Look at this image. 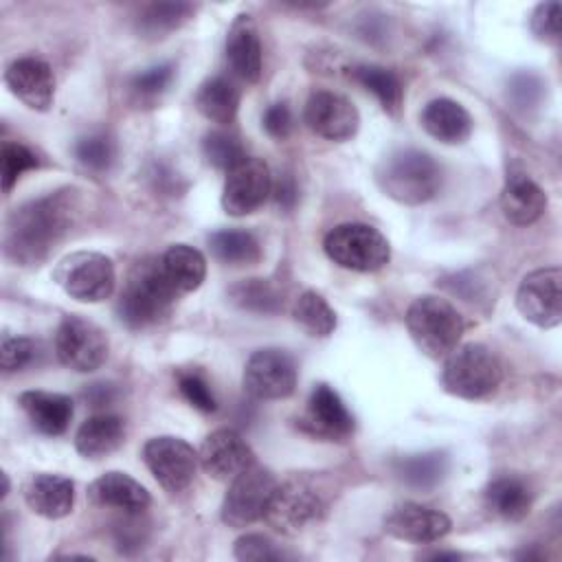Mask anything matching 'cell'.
Masks as SVG:
<instances>
[{"label": "cell", "mask_w": 562, "mask_h": 562, "mask_svg": "<svg viewBox=\"0 0 562 562\" xmlns=\"http://www.w3.org/2000/svg\"><path fill=\"white\" fill-rule=\"evenodd\" d=\"M83 213L77 187H61L11 211L4 226V255L20 266L42 263Z\"/></svg>", "instance_id": "1"}, {"label": "cell", "mask_w": 562, "mask_h": 562, "mask_svg": "<svg viewBox=\"0 0 562 562\" xmlns=\"http://www.w3.org/2000/svg\"><path fill=\"white\" fill-rule=\"evenodd\" d=\"M180 294L162 272L160 257L138 259L116 299L119 321L127 329H147L169 318Z\"/></svg>", "instance_id": "2"}, {"label": "cell", "mask_w": 562, "mask_h": 562, "mask_svg": "<svg viewBox=\"0 0 562 562\" xmlns=\"http://www.w3.org/2000/svg\"><path fill=\"white\" fill-rule=\"evenodd\" d=\"M380 189L400 204H424L432 200L443 182V171L439 162L413 147L395 149L382 158L375 171Z\"/></svg>", "instance_id": "3"}, {"label": "cell", "mask_w": 562, "mask_h": 562, "mask_svg": "<svg viewBox=\"0 0 562 562\" xmlns=\"http://www.w3.org/2000/svg\"><path fill=\"white\" fill-rule=\"evenodd\" d=\"M406 329L417 349L428 358H446L461 340L465 323L457 307L435 294L417 296L404 316Z\"/></svg>", "instance_id": "4"}, {"label": "cell", "mask_w": 562, "mask_h": 562, "mask_svg": "<svg viewBox=\"0 0 562 562\" xmlns=\"http://www.w3.org/2000/svg\"><path fill=\"white\" fill-rule=\"evenodd\" d=\"M501 382L503 364L498 356L481 342L457 345L446 356L441 384L454 397L485 400L496 393Z\"/></svg>", "instance_id": "5"}, {"label": "cell", "mask_w": 562, "mask_h": 562, "mask_svg": "<svg viewBox=\"0 0 562 562\" xmlns=\"http://www.w3.org/2000/svg\"><path fill=\"white\" fill-rule=\"evenodd\" d=\"M323 248L334 263L353 272H375L391 259L386 237L378 228L360 222L334 226L325 235Z\"/></svg>", "instance_id": "6"}, {"label": "cell", "mask_w": 562, "mask_h": 562, "mask_svg": "<svg viewBox=\"0 0 562 562\" xmlns=\"http://www.w3.org/2000/svg\"><path fill=\"white\" fill-rule=\"evenodd\" d=\"M53 281L70 296L83 303L105 301L114 292L116 272L110 257L94 250H77L59 259Z\"/></svg>", "instance_id": "7"}, {"label": "cell", "mask_w": 562, "mask_h": 562, "mask_svg": "<svg viewBox=\"0 0 562 562\" xmlns=\"http://www.w3.org/2000/svg\"><path fill=\"white\" fill-rule=\"evenodd\" d=\"M327 503L307 479H290L277 483L263 509V520L279 533L294 536L310 522L325 516Z\"/></svg>", "instance_id": "8"}, {"label": "cell", "mask_w": 562, "mask_h": 562, "mask_svg": "<svg viewBox=\"0 0 562 562\" xmlns=\"http://www.w3.org/2000/svg\"><path fill=\"white\" fill-rule=\"evenodd\" d=\"M108 349H110V342L105 331L97 323L79 314L66 316L57 325V331H55L57 360L77 373L97 371L108 360Z\"/></svg>", "instance_id": "9"}, {"label": "cell", "mask_w": 562, "mask_h": 562, "mask_svg": "<svg viewBox=\"0 0 562 562\" xmlns=\"http://www.w3.org/2000/svg\"><path fill=\"white\" fill-rule=\"evenodd\" d=\"M277 483L279 481L274 479V474L270 470H266L257 463L246 468L228 485V492L220 507L222 522L233 529H241V527H248V525L257 522L259 518H263V509H266L268 498L274 492Z\"/></svg>", "instance_id": "10"}, {"label": "cell", "mask_w": 562, "mask_h": 562, "mask_svg": "<svg viewBox=\"0 0 562 562\" xmlns=\"http://www.w3.org/2000/svg\"><path fill=\"white\" fill-rule=\"evenodd\" d=\"M143 461L162 490L184 492L198 472V452L180 437L160 435L143 446Z\"/></svg>", "instance_id": "11"}, {"label": "cell", "mask_w": 562, "mask_h": 562, "mask_svg": "<svg viewBox=\"0 0 562 562\" xmlns=\"http://www.w3.org/2000/svg\"><path fill=\"white\" fill-rule=\"evenodd\" d=\"M241 384L244 391L255 400H283L294 393L296 362L283 349H257L244 367Z\"/></svg>", "instance_id": "12"}, {"label": "cell", "mask_w": 562, "mask_h": 562, "mask_svg": "<svg viewBox=\"0 0 562 562\" xmlns=\"http://www.w3.org/2000/svg\"><path fill=\"white\" fill-rule=\"evenodd\" d=\"M516 307L536 327H558L562 321V270L549 266L525 274L516 290Z\"/></svg>", "instance_id": "13"}, {"label": "cell", "mask_w": 562, "mask_h": 562, "mask_svg": "<svg viewBox=\"0 0 562 562\" xmlns=\"http://www.w3.org/2000/svg\"><path fill=\"white\" fill-rule=\"evenodd\" d=\"M353 415L342 397L325 382L314 384L299 417V428L321 441H347L353 435Z\"/></svg>", "instance_id": "14"}, {"label": "cell", "mask_w": 562, "mask_h": 562, "mask_svg": "<svg viewBox=\"0 0 562 562\" xmlns=\"http://www.w3.org/2000/svg\"><path fill=\"white\" fill-rule=\"evenodd\" d=\"M226 173L228 176L222 189V209L233 217L255 213L272 193V176L261 158L246 156Z\"/></svg>", "instance_id": "15"}, {"label": "cell", "mask_w": 562, "mask_h": 562, "mask_svg": "<svg viewBox=\"0 0 562 562\" xmlns=\"http://www.w3.org/2000/svg\"><path fill=\"white\" fill-rule=\"evenodd\" d=\"M305 123L316 136L342 143L356 136L360 127V114L356 105L342 94L316 90L305 103Z\"/></svg>", "instance_id": "16"}, {"label": "cell", "mask_w": 562, "mask_h": 562, "mask_svg": "<svg viewBox=\"0 0 562 562\" xmlns=\"http://www.w3.org/2000/svg\"><path fill=\"white\" fill-rule=\"evenodd\" d=\"M200 465L215 481H233L255 463V452L233 428L213 430L200 446Z\"/></svg>", "instance_id": "17"}, {"label": "cell", "mask_w": 562, "mask_h": 562, "mask_svg": "<svg viewBox=\"0 0 562 562\" xmlns=\"http://www.w3.org/2000/svg\"><path fill=\"white\" fill-rule=\"evenodd\" d=\"M7 88L31 110L46 112L55 101V77L40 57H20L4 70Z\"/></svg>", "instance_id": "18"}, {"label": "cell", "mask_w": 562, "mask_h": 562, "mask_svg": "<svg viewBox=\"0 0 562 562\" xmlns=\"http://www.w3.org/2000/svg\"><path fill=\"white\" fill-rule=\"evenodd\" d=\"M450 527L452 522L443 512L417 503H404L395 507L384 520V531L389 536L415 544L437 542L450 531Z\"/></svg>", "instance_id": "19"}, {"label": "cell", "mask_w": 562, "mask_h": 562, "mask_svg": "<svg viewBox=\"0 0 562 562\" xmlns=\"http://www.w3.org/2000/svg\"><path fill=\"white\" fill-rule=\"evenodd\" d=\"M226 64L231 72L246 83H255L261 77V40L250 13L235 15L228 26Z\"/></svg>", "instance_id": "20"}, {"label": "cell", "mask_w": 562, "mask_h": 562, "mask_svg": "<svg viewBox=\"0 0 562 562\" xmlns=\"http://www.w3.org/2000/svg\"><path fill=\"white\" fill-rule=\"evenodd\" d=\"M22 494L29 509L48 520L68 516L75 505V483L59 474H48V472L33 474L24 483Z\"/></svg>", "instance_id": "21"}, {"label": "cell", "mask_w": 562, "mask_h": 562, "mask_svg": "<svg viewBox=\"0 0 562 562\" xmlns=\"http://www.w3.org/2000/svg\"><path fill=\"white\" fill-rule=\"evenodd\" d=\"M18 404L26 413L31 426L46 437L64 435L75 413L68 395L50 391H24L20 393Z\"/></svg>", "instance_id": "22"}, {"label": "cell", "mask_w": 562, "mask_h": 562, "mask_svg": "<svg viewBox=\"0 0 562 562\" xmlns=\"http://www.w3.org/2000/svg\"><path fill=\"white\" fill-rule=\"evenodd\" d=\"M88 496L94 505L119 512H145L151 503L149 492L125 472H105L88 487Z\"/></svg>", "instance_id": "23"}, {"label": "cell", "mask_w": 562, "mask_h": 562, "mask_svg": "<svg viewBox=\"0 0 562 562\" xmlns=\"http://www.w3.org/2000/svg\"><path fill=\"white\" fill-rule=\"evenodd\" d=\"M547 209V193L527 173H512L501 191V211L514 226H529Z\"/></svg>", "instance_id": "24"}, {"label": "cell", "mask_w": 562, "mask_h": 562, "mask_svg": "<svg viewBox=\"0 0 562 562\" xmlns=\"http://www.w3.org/2000/svg\"><path fill=\"white\" fill-rule=\"evenodd\" d=\"M422 127L443 145H461L470 138L474 123L459 101L439 97L426 103L422 112Z\"/></svg>", "instance_id": "25"}, {"label": "cell", "mask_w": 562, "mask_h": 562, "mask_svg": "<svg viewBox=\"0 0 562 562\" xmlns=\"http://www.w3.org/2000/svg\"><path fill=\"white\" fill-rule=\"evenodd\" d=\"M125 441V422L112 413H99L88 417L77 435L75 448L83 459H103L119 450Z\"/></svg>", "instance_id": "26"}, {"label": "cell", "mask_w": 562, "mask_h": 562, "mask_svg": "<svg viewBox=\"0 0 562 562\" xmlns=\"http://www.w3.org/2000/svg\"><path fill=\"white\" fill-rule=\"evenodd\" d=\"M160 266L173 290L182 296L198 290L206 277L204 255L189 244H173L160 255Z\"/></svg>", "instance_id": "27"}, {"label": "cell", "mask_w": 562, "mask_h": 562, "mask_svg": "<svg viewBox=\"0 0 562 562\" xmlns=\"http://www.w3.org/2000/svg\"><path fill=\"white\" fill-rule=\"evenodd\" d=\"M241 92L239 88L222 75L206 79L195 92V108L198 112L217 125H228L235 121L239 110Z\"/></svg>", "instance_id": "28"}, {"label": "cell", "mask_w": 562, "mask_h": 562, "mask_svg": "<svg viewBox=\"0 0 562 562\" xmlns=\"http://www.w3.org/2000/svg\"><path fill=\"white\" fill-rule=\"evenodd\" d=\"M485 505L498 518L518 522L531 509V492L525 481L516 476H501L485 487Z\"/></svg>", "instance_id": "29"}, {"label": "cell", "mask_w": 562, "mask_h": 562, "mask_svg": "<svg viewBox=\"0 0 562 562\" xmlns=\"http://www.w3.org/2000/svg\"><path fill=\"white\" fill-rule=\"evenodd\" d=\"M213 257L228 266H252L261 259L259 239L244 228H222L209 235Z\"/></svg>", "instance_id": "30"}, {"label": "cell", "mask_w": 562, "mask_h": 562, "mask_svg": "<svg viewBox=\"0 0 562 562\" xmlns=\"http://www.w3.org/2000/svg\"><path fill=\"white\" fill-rule=\"evenodd\" d=\"M195 13L191 2H151L140 9L136 18V31L143 37L156 40L180 29Z\"/></svg>", "instance_id": "31"}, {"label": "cell", "mask_w": 562, "mask_h": 562, "mask_svg": "<svg viewBox=\"0 0 562 562\" xmlns=\"http://www.w3.org/2000/svg\"><path fill=\"white\" fill-rule=\"evenodd\" d=\"M395 472L406 485L415 490H432L448 474V457L439 450L408 454L397 461Z\"/></svg>", "instance_id": "32"}, {"label": "cell", "mask_w": 562, "mask_h": 562, "mask_svg": "<svg viewBox=\"0 0 562 562\" xmlns=\"http://www.w3.org/2000/svg\"><path fill=\"white\" fill-rule=\"evenodd\" d=\"M349 77L360 83L364 90H369L382 105L384 112L395 114L402 105V83L397 79V75L384 66H375V64H360L353 66Z\"/></svg>", "instance_id": "33"}, {"label": "cell", "mask_w": 562, "mask_h": 562, "mask_svg": "<svg viewBox=\"0 0 562 562\" xmlns=\"http://www.w3.org/2000/svg\"><path fill=\"white\" fill-rule=\"evenodd\" d=\"M292 316L310 336L316 338H325L336 329V312L314 290H305L296 296L292 305Z\"/></svg>", "instance_id": "34"}, {"label": "cell", "mask_w": 562, "mask_h": 562, "mask_svg": "<svg viewBox=\"0 0 562 562\" xmlns=\"http://www.w3.org/2000/svg\"><path fill=\"white\" fill-rule=\"evenodd\" d=\"M233 305L255 314H274L281 310V294L268 279H241L228 290Z\"/></svg>", "instance_id": "35"}, {"label": "cell", "mask_w": 562, "mask_h": 562, "mask_svg": "<svg viewBox=\"0 0 562 562\" xmlns=\"http://www.w3.org/2000/svg\"><path fill=\"white\" fill-rule=\"evenodd\" d=\"M72 151L81 167L97 171V173L108 171L116 160V143L105 132H92V134L77 138Z\"/></svg>", "instance_id": "36"}, {"label": "cell", "mask_w": 562, "mask_h": 562, "mask_svg": "<svg viewBox=\"0 0 562 562\" xmlns=\"http://www.w3.org/2000/svg\"><path fill=\"white\" fill-rule=\"evenodd\" d=\"M202 151L209 165L224 171H231L235 165H239L246 158V149L239 136L228 130L209 132L202 140Z\"/></svg>", "instance_id": "37"}, {"label": "cell", "mask_w": 562, "mask_h": 562, "mask_svg": "<svg viewBox=\"0 0 562 562\" xmlns=\"http://www.w3.org/2000/svg\"><path fill=\"white\" fill-rule=\"evenodd\" d=\"M176 75V66L173 64H156L151 68H145L143 72L134 75L130 79V92L134 97L136 103H147L154 105L169 88V83L173 81Z\"/></svg>", "instance_id": "38"}, {"label": "cell", "mask_w": 562, "mask_h": 562, "mask_svg": "<svg viewBox=\"0 0 562 562\" xmlns=\"http://www.w3.org/2000/svg\"><path fill=\"white\" fill-rule=\"evenodd\" d=\"M2 191L9 193L13 189V184L20 180V176L33 167H37V158L35 154L22 145V143H13V140H4L2 143Z\"/></svg>", "instance_id": "39"}, {"label": "cell", "mask_w": 562, "mask_h": 562, "mask_svg": "<svg viewBox=\"0 0 562 562\" xmlns=\"http://www.w3.org/2000/svg\"><path fill=\"white\" fill-rule=\"evenodd\" d=\"M178 389L182 393V397L193 406L198 408L200 413H213L217 408V402H215V395L209 386V382L204 380L202 373L189 369V371H180L178 373Z\"/></svg>", "instance_id": "40"}, {"label": "cell", "mask_w": 562, "mask_h": 562, "mask_svg": "<svg viewBox=\"0 0 562 562\" xmlns=\"http://www.w3.org/2000/svg\"><path fill=\"white\" fill-rule=\"evenodd\" d=\"M233 555L244 562H263V560H283L285 553L261 533H246L237 538Z\"/></svg>", "instance_id": "41"}, {"label": "cell", "mask_w": 562, "mask_h": 562, "mask_svg": "<svg viewBox=\"0 0 562 562\" xmlns=\"http://www.w3.org/2000/svg\"><path fill=\"white\" fill-rule=\"evenodd\" d=\"M560 18H562V7L555 0L540 2L529 20L531 33L542 40V42H558L560 40Z\"/></svg>", "instance_id": "42"}, {"label": "cell", "mask_w": 562, "mask_h": 562, "mask_svg": "<svg viewBox=\"0 0 562 562\" xmlns=\"http://www.w3.org/2000/svg\"><path fill=\"white\" fill-rule=\"evenodd\" d=\"M0 356H2V369L7 373L20 371L22 367H26L33 360L35 345H33V340H29L24 336H4Z\"/></svg>", "instance_id": "43"}, {"label": "cell", "mask_w": 562, "mask_h": 562, "mask_svg": "<svg viewBox=\"0 0 562 562\" xmlns=\"http://www.w3.org/2000/svg\"><path fill=\"white\" fill-rule=\"evenodd\" d=\"M542 81L531 75V72H520V75H514L509 79V88H507V94L509 99L518 105V108H531L540 101L542 97Z\"/></svg>", "instance_id": "44"}, {"label": "cell", "mask_w": 562, "mask_h": 562, "mask_svg": "<svg viewBox=\"0 0 562 562\" xmlns=\"http://www.w3.org/2000/svg\"><path fill=\"white\" fill-rule=\"evenodd\" d=\"M140 512H125V520H119L114 525V540L116 547L121 551H130V549H138L145 542V527L134 518Z\"/></svg>", "instance_id": "45"}, {"label": "cell", "mask_w": 562, "mask_h": 562, "mask_svg": "<svg viewBox=\"0 0 562 562\" xmlns=\"http://www.w3.org/2000/svg\"><path fill=\"white\" fill-rule=\"evenodd\" d=\"M263 130L268 136L283 140L292 132V112L285 103H274L263 112Z\"/></svg>", "instance_id": "46"}, {"label": "cell", "mask_w": 562, "mask_h": 562, "mask_svg": "<svg viewBox=\"0 0 562 562\" xmlns=\"http://www.w3.org/2000/svg\"><path fill=\"white\" fill-rule=\"evenodd\" d=\"M272 195H274V202H277L279 209H283V211L294 209V204L299 200V187H296L294 176L292 173H281L272 182Z\"/></svg>", "instance_id": "47"}, {"label": "cell", "mask_w": 562, "mask_h": 562, "mask_svg": "<svg viewBox=\"0 0 562 562\" xmlns=\"http://www.w3.org/2000/svg\"><path fill=\"white\" fill-rule=\"evenodd\" d=\"M86 400H88V404L94 406V408L108 406V404H112V400H114V386H112V384H105V382L90 384L88 391H86Z\"/></svg>", "instance_id": "48"}, {"label": "cell", "mask_w": 562, "mask_h": 562, "mask_svg": "<svg viewBox=\"0 0 562 562\" xmlns=\"http://www.w3.org/2000/svg\"><path fill=\"white\" fill-rule=\"evenodd\" d=\"M432 558H435V560H459L461 555H459V553H454V551H450V553L439 551V553H432Z\"/></svg>", "instance_id": "49"}]
</instances>
